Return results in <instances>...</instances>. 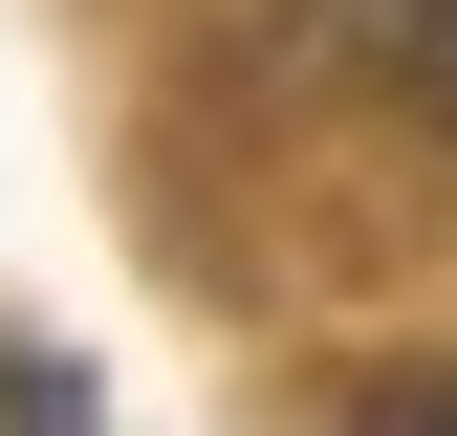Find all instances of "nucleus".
Here are the masks:
<instances>
[{
  "label": "nucleus",
  "instance_id": "nucleus-2",
  "mask_svg": "<svg viewBox=\"0 0 457 436\" xmlns=\"http://www.w3.org/2000/svg\"><path fill=\"white\" fill-rule=\"evenodd\" d=\"M0 436H109V415H87V371H44L22 327H0Z\"/></svg>",
  "mask_w": 457,
  "mask_h": 436
},
{
  "label": "nucleus",
  "instance_id": "nucleus-3",
  "mask_svg": "<svg viewBox=\"0 0 457 436\" xmlns=\"http://www.w3.org/2000/svg\"><path fill=\"white\" fill-rule=\"evenodd\" d=\"M349 436H457V371H370V393H349Z\"/></svg>",
  "mask_w": 457,
  "mask_h": 436
},
{
  "label": "nucleus",
  "instance_id": "nucleus-1",
  "mask_svg": "<svg viewBox=\"0 0 457 436\" xmlns=\"http://www.w3.org/2000/svg\"><path fill=\"white\" fill-rule=\"evenodd\" d=\"M327 44H349L392 109H436V131H457V0H327Z\"/></svg>",
  "mask_w": 457,
  "mask_h": 436
}]
</instances>
